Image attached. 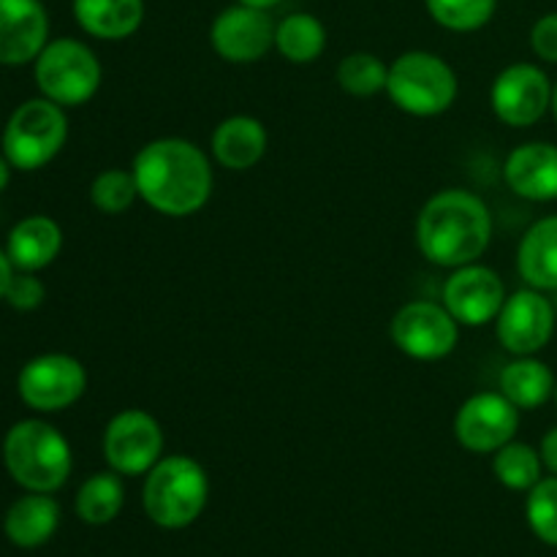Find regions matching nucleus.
<instances>
[{
    "mask_svg": "<svg viewBox=\"0 0 557 557\" xmlns=\"http://www.w3.org/2000/svg\"><path fill=\"white\" fill-rule=\"evenodd\" d=\"M139 199L163 218H190L212 199V161L196 141L161 136L134 156L131 163Z\"/></svg>",
    "mask_w": 557,
    "mask_h": 557,
    "instance_id": "1",
    "label": "nucleus"
},
{
    "mask_svg": "<svg viewBox=\"0 0 557 557\" xmlns=\"http://www.w3.org/2000/svg\"><path fill=\"white\" fill-rule=\"evenodd\" d=\"M493 243V212L466 188L438 190L417 218V245L424 259L444 270L473 264Z\"/></svg>",
    "mask_w": 557,
    "mask_h": 557,
    "instance_id": "2",
    "label": "nucleus"
},
{
    "mask_svg": "<svg viewBox=\"0 0 557 557\" xmlns=\"http://www.w3.org/2000/svg\"><path fill=\"white\" fill-rule=\"evenodd\" d=\"M3 468L25 493H58L74 471L69 438L44 419H22L3 435Z\"/></svg>",
    "mask_w": 557,
    "mask_h": 557,
    "instance_id": "3",
    "label": "nucleus"
},
{
    "mask_svg": "<svg viewBox=\"0 0 557 557\" xmlns=\"http://www.w3.org/2000/svg\"><path fill=\"white\" fill-rule=\"evenodd\" d=\"M210 498V479L188 455L161 457L141 484V506L150 522L166 531L194 525Z\"/></svg>",
    "mask_w": 557,
    "mask_h": 557,
    "instance_id": "4",
    "label": "nucleus"
},
{
    "mask_svg": "<svg viewBox=\"0 0 557 557\" xmlns=\"http://www.w3.org/2000/svg\"><path fill=\"white\" fill-rule=\"evenodd\" d=\"M460 92L457 71L441 54L411 49L392 60L386 96L411 117H438L449 112Z\"/></svg>",
    "mask_w": 557,
    "mask_h": 557,
    "instance_id": "5",
    "label": "nucleus"
},
{
    "mask_svg": "<svg viewBox=\"0 0 557 557\" xmlns=\"http://www.w3.org/2000/svg\"><path fill=\"white\" fill-rule=\"evenodd\" d=\"M3 156L16 172H38L63 152L69 141V114L49 98H27L3 125Z\"/></svg>",
    "mask_w": 557,
    "mask_h": 557,
    "instance_id": "6",
    "label": "nucleus"
},
{
    "mask_svg": "<svg viewBox=\"0 0 557 557\" xmlns=\"http://www.w3.org/2000/svg\"><path fill=\"white\" fill-rule=\"evenodd\" d=\"M33 79L44 98L74 109L96 98L103 69L98 54L79 38H52L33 60Z\"/></svg>",
    "mask_w": 557,
    "mask_h": 557,
    "instance_id": "7",
    "label": "nucleus"
},
{
    "mask_svg": "<svg viewBox=\"0 0 557 557\" xmlns=\"http://www.w3.org/2000/svg\"><path fill=\"white\" fill-rule=\"evenodd\" d=\"M87 370L71 354H38L22 364L16 375V395L30 411L60 413L85 397Z\"/></svg>",
    "mask_w": 557,
    "mask_h": 557,
    "instance_id": "8",
    "label": "nucleus"
},
{
    "mask_svg": "<svg viewBox=\"0 0 557 557\" xmlns=\"http://www.w3.org/2000/svg\"><path fill=\"white\" fill-rule=\"evenodd\" d=\"M392 343L417 362H441L460 343V324L444 302L413 299L395 313L389 324Z\"/></svg>",
    "mask_w": 557,
    "mask_h": 557,
    "instance_id": "9",
    "label": "nucleus"
},
{
    "mask_svg": "<svg viewBox=\"0 0 557 557\" xmlns=\"http://www.w3.org/2000/svg\"><path fill=\"white\" fill-rule=\"evenodd\" d=\"M103 460L120 476H145L163 457V430L152 413L125 408L103 430Z\"/></svg>",
    "mask_w": 557,
    "mask_h": 557,
    "instance_id": "10",
    "label": "nucleus"
},
{
    "mask_svg": "<svg viewBox=\"0 0 557 557\" xmlns=\"http://www.w3.org/2000/svg\"><path fill=\"white\" fill-rule=\"evenodd\" d=\"M493 114L509 128H531L553 107V82L536 63H511L490 87Z\"/></svg>",
    "mask_w": 557,
    "mask_h": 557,
    "instance_id": "11",
    "label": "nucleus"
},
{
    "mask_svg": "<svg viewBox=\"0 0 557 557\" xmlns=\"http://www.w3.org/2000/svg\"><path fill=\"white\" fill-rule=\"evenodd\" d=\"M557 310L544 292L525 286L509 294L495 319L498 343L511 357H536L555 335Z\"/></svg>",
    "mask_w": 557,
    "mask_h": 557,
    "instance_id": "12",
    "label": "nucleus"
},
{
    "mask_svg": "<svg viewBox=\"0 0 557 557\" xmlns=\"http://www.w3.org/2000/svg\"><path fill=\"white\" fill-rule=\"evenodd\" d=\"M520 430V408L500 392H476L455 417V438L471 455H495L515 441Z\"/></svg>",
    "mask_w": 557,
    "mask_h": 557,
    "instance_id": "13",
    "label": "nucleus"
},
{
    "mask_svg": "<svg viewBox=\"0 0 557 557\" xmlns=\"http://www.w3.org/2000/svg\"><path fill=\"white\" fill-rule=\"evenodd\" d=\"M506 286L500 275L490 267L473 264L457 267L446 277L441 302L446 305L455 321L460 326H487L498 319L500 308L506 302Z\"/></svg>",
    "mask_w": 557,
    "mask_h": 557,
    "instance_id": "14",
    "label": "nucleus"
},
{
    "mask_svg": "<svg viewBox=\"0 0 557 557\" xmlns=\"http://www.w3.org/2000/svg\"><path fill=\"white\" fill-rule=\"evenodd\" d=\"M275 27L270 11L234 3L223 9L210 25V44L226 63L248 65L275 47Z\"/></svg>",
    "mask_w": 557,
    "mask_h": 557,
    "instance_id": "15",
    "label": "nucleus"
},
{
    "mask_svg": "<svg viewBox=\"0 0 557 557\" xmlns=\"http://www.w3.org/2000/svg\"><path fill=\"white\" fill-rule=\"evenodd\" d=\"M49 44L41 0H0V65H27Z\"/></svg>",
    "mask_w": 557,
    "mask_h": 557,
    "instance_id": "16",
    "label": "nucleus"
},
{
    "mask_svg": "<svg viewBox=\"0 0 557 557\" xmlns=\"http://www.w3.org/2000/svg\"><path fill=\"white\" fill-rule=\"evenodd\" d=\"M504 180L515 196L525 201H557V145L525 141L504 161Z\"/></svg>",
    "mask_w": 557,
    "mask_h": 557,
    "instance_id": "17",
    "label": "nucleus"
},
{
    "mask_svg": "<svg viewBox=\"0 0 557 557\" xmlns=\"http://www.w3.org/2000/svg\"><path fill=\"white\" fill-rule=\"evenodd\" d=\"M270 147V134L264 123L250 114H232L221 120L210 136V152L218 166L228 172H248L261 158L267 156Z\"/></svg>",
    "mask_w": 557,
    "mask_h": 557,
    "instance_id": "18",
    "label": "nucleus"
},
{
    "mask_svg": "<svg viewBox=\"0 0 557 557\" xmlns=\"http://www.w3.org/2000/svg\"><path fill=\"white\" fill-rule=\"evenodd\" d=\"M63 250V228L49 215H27L11 226L5 253L16 272H41Z\"/></svg>",
    "mask_w": 557,
    "mask_h": 557,
    "instance_id": "19",
    "label": "nucleus"
},
{
    "mask_svg": "<svg viewBox=\"0 0 557 557\" xmlns=\"http://www.w3.org/2000/svg\"><path fill=\"white\" fill-rule=\"evenodd\" d=\"M60 506L47 493H27L9 506L3 517V533L14 547H44L58 533Z\"/></svg>",
    "mask_w": 557,
    "mask_h": 557,
    "instance_id": "20",
    "label": "nucleus"
},
{
    "mask_svg": "<svg viewBox=\"0 0 557 557\" xmlns=\"http://www.w3.org/2000/svg\"><path fill=\"white\" fill-rule=\"evenodd\" d=\"M71 11L76 25L101 41L131 38L145 22V0H71Z\"/></svg>",
    "mask_w": 557,
    "mask_h": 557,
    "instance_id": "21",
    "label": "nucleus"
},
{
    "mask_svg": "<svg viewBox=\"0 0 557 557\" xmlns=\"http://www.w3.org/2000/svg\"><path fill=\"white\" fill-rule=\"evenodd\" d=\"M517 272L525 286L553 294L557 288V215L533 223L517 248Z\"/></svg>",
    "mask_w": 557,
    "mask_h": 557,
    "instance_id": "22",
    "label": "nucleus"
},
{
    "mask_svg": "<svg viewBox=\"0 0 557 557\" xmlns=\"http://www.w3.org/2000/svg\"><path fill=\"white\" fill-rule=\"evenodd\" d=\"M557 379L547 362L536 357H515L498 375V392L520 411H536L555 397Z\"/></svg>",
    "mask_w": 557,
    "mask_h": 557,
    "instance_id": "23",
    "label": "nucleus"
},
{
    "mask_svg": "<svg viewBox=\"0 0 557 557\" xmlns=\"http://www.w3.org/2000/svg\"><path fill=\"white\" fill-rule=\"evenodd\" d=\"M275 49L294 65L315 63L326 49L324 22L308 11L283 16L275 27Z\"/></svg>",
    "mask_w": 557,
    "mask_h": 557,
    "instance_id": "24",
    "label": "nucleus"
},
{
    "mask_svg": "<svg viewBox=\"0 0 557 557\" xmlns=\"http://www.w3.org/2000/svg\"><path fill=\"white\" fill-rule=\"evenodd\" d=\"M123 504H125V487L120 473L101 471V473H92L90 479H85V484L76 490L74 509L82 522L98 528V525H109V522L123 511Z\"/></svg>",
    "mask_w": 557,
    "mask_h": 557,
    "instance_id": "25",
    "label": "nucleus"
},
{
    "mask_svg": "<svg viewBox=\"0 0 557 557\" xmlns=\"http://www.w3.org/2000/svg\"><path fill=\"white\" fill-rule=\"evenodd\" d=\"M542 451L522 441H509L493 455V473L511 493H531L542 482Z\"/></svg>",
    "mask_w": 557,
    "mask_h": 557,
    "instance_id": "26",
    "label": "nucleus"
},
{
    "mask_svg": "<svg viewBox=\"0 0 557 557\" xmlns=\"http://www.w3.org/2000/svg\"><path fill=\"white\" fill-rule=\"evenodd\" d=\"M335 79L343 92L354 98H370L386 92L389 65L373 52H351L337 63Z\"/></svg>",
    "mask_w": 557,
    "mask_h": 557,
    "instance_id": "27",
    "label": "nucleus"
},
{
    "mask_svg": "<svg viewBox=\"0 0 557 557\" xmlns=\"http://www.w3.org/2000/svg\"><path fill=\"white\" fill-rule=\"evenodd\" d=\"M433 22L451 33H473L490 25L498 11V0H424Z\"/></svg>",
    "mask_w": 557,
    "mask_h": 557,
    "instance_id": "28",
    "label": "nucleus"
},
{
    "mask_svg": "<svg viewBox=\"0 0 557 557\" xmlns=\"http://www.w3.org/2000/svg\"><path fill=\"white\" fill-rule=\"evenodd\" d=\"M139 199V188L131 169H103L90 183V201L103 215H123Z\"/></svg>",
    "mask_w": 557,
    "mask_h": 557,
    "instance_id": "29",
    "label": "nucleus"
},
{
    "mask_svg": "<svg viewBox=\"0 0 557 557\" xmlns=\"http://www.w3.org/2000/svg\"><path fill=\"white\" fill-rule=\"evenodd\" d=\"M525 517L536 539L557 547V476H547L528 493Z\"/></svg>",
    "mask_w": 557,
    "mask_h": 557,
    "instance_id": "30",
    "label": "nucleus"
},
{
    "mask_svg": "<svg viewBox=\"0 0 557 557\" xmlns=\"http://www.w3.org/2000/svg\"><path fill=\"white\" fill-rule=\"evenodd\" d=\"M44 299H47V286L36 272H14L3 302H9V308L20 310V313H30V310L41 308Z\"/></svg>",
    "mask_w": 557,
    "mask_h": 557,
    "instance_id": "31",
    "label": "nucleus"
},
{
    "mask_svg": "<svg viewBox=\"0 0 557 557\" xmlns=\"http://www.w3.org/2000/svg\"><path fill=\"white\" fill-rule=\"evenodd\" d=\"M531 49L539 60L557 65V11H549L533 22Z\"/></svg>",
    "mask_w": 557,
    "mask_h": 557,
    "instance_id": "32",
    "label": "nucleus"
},
{
    "mask_svg": "<svg viewBox=\"0 0 557 557\" xmlns=\"http://www.w3.org/2000/svg\"><path fill=\"white\" fill-rule=\"evenodd\" d=\"M539 451H542L544 468H547L553 476H557V424L553 430H547V435L542 438V446H539Z\"/></svg>",
    "mask_w": 557,
    "mask_h": 557,
    "instance_id": "33",
    "label": "nucleus"
},
{
    "mask_svg": "<svg viewBox=\"0 0 557 557\" xmlns=\"http://www.w3.org/2000/svg\"><path fill=\"white\" fill-rule=\"evenodd\" d=\"M14 264H11L9 253H5V248H0V302H3L5 297V288H9L11 277H14Z\"/></svg>",
    "mask_w": 557,
    "mask_h": 557,
    "instance_id": "34",
    "label": "nucleus"
},
{
    "mask_svg": "<svg viewBox=\"0 0 557 557\" xmlns=\"http://www.w3.org/2000/svg\"><path fill=\"white\" fill-rule=\"evenodd\" d=\"M11 172H14V166H11L9 158H5L3 152H0V194H3V190L9 188V183H11Z\"/></svg>",
    "mask_w": 557,
    "mask_h": 557,
    "instance_id": "35",
    "label": "nucleus"
},
{
    "mask_svg": "<svg viewBox=\"0 0 557 557\" xmlns=\"http://www.w3.org/2000/svg\"><path fill=\"white\" fill-rule=\"evenodd\" d=\"M237 3L250 5V9H261V11H272L275 5H281L283 0H237Z\"/></svg>",
    "mask_w": 557,
    "mask_h": 557,
    "instance_id": "36",
    "label": "nucleus"
},
{
    "mask_svg": "<svg viewBox=\"0 0 557 557\" xmlns=\"http://www.w3.org/2000/svg\"><path fill=\"white\" fill-rule=\"evenodd\" d=\"M549 112H553L555 123H557V82L553 85V107H549Z\"/></svg>",
    "mask_w": 557,
    "mask_h": 557,
    "instance_id": "37",
    "label": "nucleus"
},
{
    "mask_svg": "<svg viewBox=\"0 0 557 557\" xmlns=\"http://www.w3.org/2000/svg\"><path fill=\"white\" fill-rule=\"evenodd\" d=\"M553 305H555V310H557V288L553 292Z\"/></svg>",
    "mask_w": 557,
    "mask_h": 557,
    "instance_id": "38",
    "label": "nucleus"
},
{
    "mask_svg": "<svg viewBox=\"0 0 557 557\" xmlns=\"http://www.w3.org/2000/svg\"><path fill=\"white\" fill-rule=\"evenodd\" d=\"M555 403H557V386H555Z\"/></svg>",
    "mask_w": 557,
    "mask_h": 557,
    "instance_id": "39",
    "label": "nucleus"
}]
</instances>
